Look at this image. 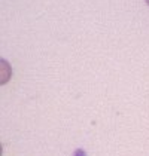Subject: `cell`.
I'll return each mask as SVG.
<instances>
[{"instance_id": "6da1fadb", "label": "cell", "mask_w": 149, "mask_h": 156, "mask_svg": "<svg viewBox=\"0 0 149 156\" xmlns=\"http://www.w3.org/2000/svg\"><path fill=\"white\" fill-rule=\"evenodd\" d=\"M0 83L5 85L9 79H11V66L5 60L0 61Z\"/></svg>"}, {"instance_id": "7a4b0ae2", "label": "cell", "mask_w": 149, "mask_h": 156, "mask_svg": "<svg viewBox=\"0 0 149 156\" xmlns=\"http://www.w3.org/2000/svg\"><path fill=\"white\" fill-rule=\"evenodd\" d=\"M73 156H87V153H85V150H82V149H78V150H74Z\"/></svg>"}, {"instance_id": "3957f363", "label": "cell", "mask_w": 149, "mask_h": 156, "mask_svg": "<svg viewBox=\"0 0 149 156\" xmlns=\"http://www.w3.org/2000/svg\"><path fill=\"white\" fill-rule=\"evenodd\" d=\"M145 2H146V3H148V5H149V0H145Z\"/></svg>"}]
</instances>
